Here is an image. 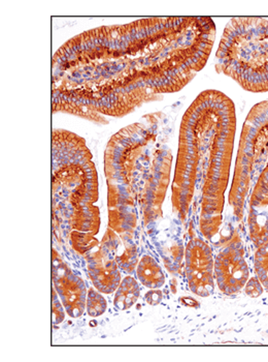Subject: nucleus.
I'll return each mask as SVG.
<instances>
[{
    "mask_svg": "<svg viewBox=\"0 0 268 362\" xmlns=\"http://www.w3.org/2000/svg\"><path fill=\"white\" fill-rule=\"evenodd\" d=\"M268 160V100L255 105L241 133L233 185L229 203L238 218L243 214L245 199L258 172Z\"/></svg>",
    "mask_w": 268,
    "mask_h": 362,
    "instance_id": "nucleus-4",
    "label": "nucleus"
},
{
    "mask_svg": "<svg viewBox=\"0 0 268 362\" xmlns=\"http://www.w3.org/2000/svg\"><path fill=\"white\" fill-rule=\"evenodd\" d=\"M58 293L56 292L55 289H53L52 292V310H53V322L55 324L61 323L64 320V310L63 305L61 301L59 300L60 297L57 296Z\"/></svg>",
    "mask_w": 268,
    "mask_h": 362,
    "instance_id": "nucleus-18",
    "label": "nucleus"
},
{
    "mask_svg": "<svg viewBox=\"0 0 268 362\" xmlns=\"http://www.w3.org/2000/svg\"><path fill=\"white\" fill-rule=\"evenodd\" d=\"M250 239L256 249L268 243V216L261 209L250 207L249 218Z\"/></svg>",
    "mask_w": 268,
    "mask_h": 362,
    "instance_id": "nucleus-10",
    "label": "nucleus"
},
{
    "mask_svg": "<svg viewBox=\"0 0 268 362\" xmlns=\"http://www.w3.org/2000/svg\"><path fill=\"white\" fill-rule=\"evenodd\" d=\"M138 260V250L133 243L126 245L124 252L116 256V262L119 266L121 272L128 274H133L135 272Z\"/></svg>",
    "mask_w": 268,
    "mask_h": 362,
    "instance_id": "nucleus-15",
    "label": "nucleus"
},
{
    "mask_svg": "<svg viewBox=\"0 0 268 362\" xmlns=\"http://www.w3.org/2000/svg\"><path fill=\"white\" fill-rule=\"evenodd\" d=\"M145 300L150 305H158L162 301V292L159 289H152L145 295Z\"/></svg>",
    "mask_w": 268,
    "mask_h": 362,
    "instance_id": "nucleus-19",
    "label": "nucleus"
},
{
    "mask_svg": "<svg viewBox=\"0 0 268 362\" xmlns=\"http://www.w3.org/2000/svg\"><path fill=\"white\" fill-rule=\"evenodd\" d=\"M250 197V207L263 209L268 206V163L259 172Z\"/></svg>",
    "mask_w": 268,
    "mask_h": 362,
    "instance_id": "nucleus-12",
    "label": "nucleus"
},
{
    "mask_svg": "<svg viewBox=\"0 0 268 362\" xmlns=\"http://www.w3.org/2000/svg\"><path fill=\"white\" fill-rule=\"evenodd\" d=\"M214 281L222 293L236 295L243 291L250 279L245 249L240 234L234 232L214 258Z\"/></svg>",
    "mask_w": 268,
    "mask_h": 362,
    "instance_id": "nucleus-5",
    "label": "nucleus"
},
{
    "mask_svg": "<svg viewBox=\"0 0 268 362\" xmlns=\"http://www.w3.org/2000/svg\"><path fill=\"white\" fill-rule=\"evenodd\" d=\"M138 281L149 289H160L165 284V276L157 261L151 256H144L136 267Z\"/></svg>",
    "mask_w": 268,
    "mask_h": 362,
    "instance_id": "nucleus-9",
    "label": "nucleus"
},
{
    "mask_svg": "<svg viewBox=\"0 0 268 362\" xmlns=\"http://www.w3.org/2000/svg\"><path fill=\"white\" fill-rule=\"evenodd\" d=\"M216 37L211 18H153L93 29L69 40L53 59V111L124 116L176 93L205 68Z\"/></svg>",
    "mask_w": 268,
    "mask_h": 362,
    "instance_id": "nucleus-1",
    "label": "nucleus"
},
{
    "mask_svg": "<svg viewBox=\"0 0 268 362\" xmlns=\"http://www.w3.org/2000/svg\"><path fill=\"white\" fill-rule=\"evenodd\" d=\"M255 276L268 291V243L261 245L254 254Z\"/></svg>",
    "mask_w": 268,
    "mask_h": 362,
    "instance_id": "nucleus-13",
    "label": "nucleus"
},
{
    "mask_svg": "<svg viewBox=\"0 0 268 362\" xmlns=\"http://www.w3.org/2000/svg\"><path fill=\"white\" fill-rule=\"evenodd\" d=\"M140 290L138 281L131 276H126L116 290L114 305L120 310H126L135 305L140 298Z\"/></svg>",
    "mask_w": 268,
    "mask_h": 362,
    "instance_id": "nucleus-11",
    "label": "nucleus"
},
{
    "mask_svg": "<svg viewBox=\"0 0 268 362\" xmlns=\"http://www.w3.org/2000/svg\"><path fill=\"white\" fill-rule=\"evenodd\" d=\"M71 243L73 249L80 255H86L98 247V240L93 234L85 232L73 231L71 233Z\"/></svg>",
    "mask_w": 268,
    "mask_h": 362,
    "instance_id": "nucleus-14",
    "label": "nucleus"
},
{
    "mask_svg": "<svg viewBox=\"0 0 268 362\" xmlns=\"http://www.w3.org/2000/svg\"><path fill=\"white\" fill-rule=\"evenodd\" d=\"M243 289H245V294L251 297V298H257V297L261 296L263 292H264V287H263L262 284L260 283V281L256 276H252V278L248 279Z\"/></svg>",
    "mask_w": 268,
    "mask_h": 362,
    "instance_id": "nucleus-17",
    "label": "nucleus"
},
{
    "mask_svg": "<svg viewBox=\"0 0 268 362\" xmlns=\"http://www.w3.org/2000/svg\"><path fill=\"white\" fill-rule=\"evenodd\" d=\"M236 127L233 102L217 90L198 95L183 118L173 209L185 218L200 199V230L207 239L218 233L222 222Z\"/></svg>",
    "mask_w": 268,
    "mask_h": 362,
    "instance_id": "nucleus-2",
    "label": "nucleus"
},
{
    "mask_svg": "<svg viewBox=\"0 0 268 362\" xmlns=\"http://www.w3.org/2000/svg\"><path fill=\"white\" fill-rule=\"evenodd\" d=\"M214 258L211 247L200 238L189 241L185 252V274L189 289L200 297L214 290Z\"/></svg>",
    "mask_w": 268,
    "mask_h": 362,
    "instance_id": "nucleus-6",
    "label": "nucleus"
},
{
    "mask_svg": "<svg viewBox=\"0 0 268 362\" xmlns=\"http://www.w3.org/2000/svg\"><path fill=\"white\" fill-rule=\"evenodd\" d=\"M106 299L104 298L102 292L90 288L88 290V295H87V313L89 316L94 317V318L102 316L106 313Z\"/></svg>",
    "mask_w": 268,
    "mask_h": 362,
    "instance_id": "nucleus-16",
    "label": "nucleus"
},
{
    "mask_svg": "<svg viewBox=\"0 0 268 362\" xmlns=\"http://www.w3.org/2000/svg\"><path fill=\"white\" fill-rule=\"evenodd\" d=\"M87 264L95 289L104 294H111L118 289L121 274L116 259L106 256L99 249L87 255Z\"/></svg>",
    "mask_w": 268,
    "mask_h": 362,
    "instance_id": "nucleus-8",
    "label": "nucleus"
},
{
    "mask_svg": "<svg viewBox=\"0 0 268 362\" xmlns=\"http://www.w3.org/2000/svg\"><path fill=\"white\" fill-rule=\"evenodd\" d=\"M53 283L67 314L79 318L87 308L86 285L53 250Z\"/></svg>",
    "mask_w": 268,
    "mask_h": 362,
    "instance_id": "nucleus-7",
    "label": "nucleus"
},
{
    "mask_svg": "<svg viewBox=\"0 0 268 362\" xmlns=\"http://www.w3.org/2000/svg\"><path fill=\"white\" fill-rule=\"evenodd\" d=\"M217 71L250 93L268 91V18H234L216 54Z\"/></svg>",
    "mask_w": 268,
    "mask_h": 362,
    "instance_id": "nucleus-3",
    "label": "nucleus"
}]
</instances>
